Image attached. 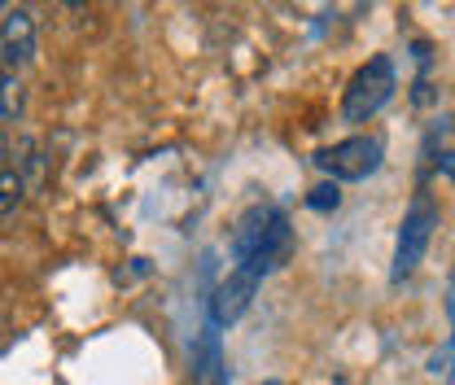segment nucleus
Instances as JSON below:
<instances>
[{
  "label": "nucleus",
  "instance_id": "nucleus-1",
  "mask_svg": "<svg viewBox=\"0 0 455 385\" xmlns=\"http://www.w3.org/2000/svg\"><path fill=\"white\" fill-rule=\"evenodd\" d=\"M289 254V220H284L276 206H250L236 228H232V259L236 268H250V272L267 276L276 272Z\"/></svg>",
  "mask_w": 455,
  "mask_h": 385
},
{
  "label": "nucleus",
  "instance_id": "nucleus-2",
  "mask_svg": "<svg viewBox=\"0 0 455 385\" xmlns=\"http://www.w3.org/2000/svg\"><path fill=\"white\" fill-rule=\"evenodd\" d=\"M395 88H398V79H395V61H390V57H372V61H363V66L350 75L346 97H341L346 123H368L372 114L395 97Z\"/></svg>",
  "mask_w": 455,
  "mask_h": 385
},
{
  "label": "nucleus",
  "instance_id": "nucleus-3",
  "mask_svg": "<svg viewBox=\"0 0 455 385\" xmlns=\"http://www.w3.org/2000/svg\"><path fill=\"white\" fill-rule=\"evenodd\" d=\"M434 228H438V206H434V197L416 193L411 206H407V215H403V223H398L395 268H390V280H395V285L407 280V276L425 263V250H429V241H434Z\"/></svg>",
  "mask_w": 455,
  "mask_h": 385
},
{
  "label": "nucleus",
  "instance_id": "nucleus-4",
  "mask_svg": "<svg viewBox=\"0 0 455 385\" xmlns=\"http://www.w3.org/2000/svg\"><path fill=\"white\" fill-rule=\"evenodd\" d=\"M315 166L338 184V180H368L377 166H381V140L377 136H346L338 145L320 149Z\"/></svg>",
  "mask_w": 455,
  "mask_h": 385
},
{
  "label": "nucleus",
  "instance_id": "nucleus-5",
  "mask_svg": "<svg viewBox=\"0 0 455 385\" xmlns=\"http://www.w3.org/2000/svg\"><path fill=\"white\" fill-rule=\"evenodd\" d=\"M259 285H263V276L259 272H250V268H232V272L215 285V293H211V325H215V329L236 325V320L250 311Z\"/></svg>",
  "mask_w": 455,
  "mask_h": 385
},
{
  "label": "nucleus",
  "instance_id": "nucleus-6",
  "mask_svg": "<svg viewBox=\"0 0 455 385\" xmlns=\"http://www.w3.org/2000/svg\"><path fill=\"white\" fill-rule=\"evenodd\" d=\"M0 49H4V66L18 70L36 57V18L31 9H4V27H0Z\"/></svg>",
  "mask_w": 455,
  "mask_h": 385
},
{
  "label": "nucleus",
  "instance_id": "nucleus-7",
  "mask_svg": "<svg viewBox=\"0 0 455 385\" xmlns=\"http://www.w3.org/2000/svg\"><path fill=\"white\" fill-rule=\"evenodd\" d=\"M0 114H4V123H18V114H22V84L13 70H4V84H0Z\"/></svg>",
  "mask_w": 455,
  "mask_h": 385
},
{
  "label": "nucleus",
  "instance_id": "nucleus-8",
  "mask_svg": "<svg viewBox=\"0 0 455 385\" xmlns=\"http://www.w3.org/2000/svg\"><path fill=\"white\" fill-rule=\"evenodd\" d=\"M0 188H4V202H0V211H4V220L18 211V197H22V184H18V175H13V166L4 163V171H0Z\"/></svg>",
  "mask_w": 455,
  "mask_h": 385
},
{
  "label": "nucleus",
  "instance_id": "nucleus-9",
  "mask_svg": "<svg viewBox=\"0 0 455 385\" xmlns=\"http://www.w3.org/2000/svg\"><path fill=\"white\" fill-rule=\"evenodd\" d=\"M307 206H311V211H338L341 206V188L338 184H320V188H311Z\"/></svg>",
  "mask_w": 455,
  "mask_h": 385
},
{
  "label": "nucleus",
  "instance_id": "nucleus-10",
  "mask_svg": "<svg viewBox=\"0 0 455 385\" xmlns=\"http://www.w3.org/2000/svg\"><path fill=\"white\" fill-rule=\"evenodd\" d=\"M438 171H443V175H447V180L455 184V149H447V154H443V163H438Z\"/></svg>",
  "mask_w": 455,
  "mask_h": 385
},
{
  "label": "nucleus",
  "instance_id": "nucleus-11",
  "mask_svg": "<svg viewBox=\"0 0 455 385\" xmlns=\"http://www.w3.org/2000/svg\"><path fill=\"white\" fill-rule=\"evenodd\" d=\"M215 385H228V381H224V377H215Z\"/></svg>",
  "mask_w": 455,
  "mask_h": 385
},
{
  "label": "nucleus",
  "instance_id": "nucleus-12",
  "mask_svg": "<svg viewBox=\"0 0 455 385\" xmlns=\"http://www.w3.org/2000/svg\"><path fill=\"white\" fill-rule=\"evenodd\" d=\"M263 385H281V381H263Z\"/></svg>",
  "mask_w": 455,
  "mask_h": 385
}]
</instances>
